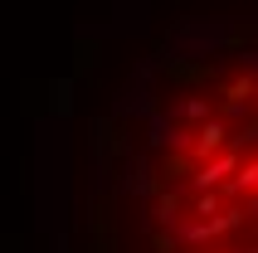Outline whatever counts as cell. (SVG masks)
Instances as JSON below:
<instances>
[{"mask_svg": "<svg viewBox=\"0 0 258 253\" xmlns=\"http://www.w3.org/2000/svg\"><path fill=\"white\" fill-rule=\"evenodd\" d=\"M151 253H258V49L151 117Z\"/></svg>", "mask_w": 258, "mask_h": 253, "instance_id": "1", "label": "cell"}]
</instances>
